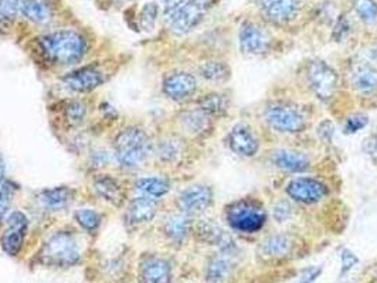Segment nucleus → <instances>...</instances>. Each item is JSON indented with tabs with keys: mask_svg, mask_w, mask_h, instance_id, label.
Instances as JSON below:
<instances>
[{
	"mask_svg": "<svg viewBox=\"0 0 377 283\" xmlns=\"http://www.w3.org/2000/svg\"><path fill=\"white\" fill-rule=\"evenodd\" d=\"M40 47L45 56L62 66L79 63L87 50L86 39L76 30H57L40 39Z\"/></svg>",
	"mask_w": 377,
	"mask_h": 283,
	"instance_id": "obj_1",
	"label": "nucleus"
},
{
	"mask_svg": "<svg viewBox=\"0 0 377 283\" xmlns=\"http://www.w3.org/2000/svg\"><path fill=\"white\" fill-rule=\"evenodd\" d=\"M114 152L121 166L135 169L146 162L151 156L152 140L144 129L131 126L117 136Z\"/></svg>",
	"mask_w": 377,
	"mask_h": 283,
	"instance_id": "obj_2",
	"label": "nucleus"
},
{
	"mask_svg": "<svg viewBox=\"0 0 377 283\" xmlns=\"http://www.w3.org/2000/svg\"><path fill=\"white\" fill-rule=\"evenodd\" d=\"M226 218L233 229L253 234L265 225L267 212L264 207L254 200H240L227 208Z\"/></svg>",
	"mask_w": 377,
	"mask_h": 283,
	"instance_id": "obj_3",
	"label": "nucleus"
},
{
	"mask_svg": "<svg viewBox=\"0 0 377 283\" xmlns=\"http://www.w3.org/2000/svg\"><path fill=\"white\" fill-rule=\"evenodd\" d=\"M40 259L52 266H73L80 260V252L76 238L66 231L54 234L43 246Z\"/></svg>",
	"mask_w": 377,
	"mask_h": 283,
	"instance_id": "obj_4",
	"label": "nucleus"
},
{
	"mask_svg": "<svg viewBox=\"0 0 377 283\" xmlns=\"http://www.w3.org/2000/svg\"><path fill=\"white\" fill-rule=\"evenodd\" d=\"M306 80L309 88L322 102H329L336 95L339 76L335 68L322 60H312L306 67Z\"/></svg>",
	"mask_w": 377,
	"mask_h": 283,
	"instance_id": "obj_5",
	"label": "nucleus"
},
{
	"mask_svg": "<svg viewBox=\"0 0 377 283\" xmlns=\"http://www.w3.org/2000/svg\"><path fill=\"white\" fill-rule=\"evenodd\" d=\"M265 122L278 132L282 133H298L306 126V121L301 109L289 104H272L264 114Z\"/></svg>",
	"mask_w": 377,
	"mask_h": 283,
	"instance_id": "obj_6",
	"label": "nucleus"
},
{
	"mask_svg": "<svg viewBox=\"0 0 377 283\" xmlns=\"http://www.w3.org/2000/svg\"><path fill=\"white\" fill-rule=\"evenodd\" d=\"M213 0H186V2L170 15L172 32L182 36L192 32L200 25L209 12Z\"/></svg>",
	"mask_w": 377,
	"mask_h": 283,
	"instance_id": "obj_7",
	"label": "nucleus"
},
{
	"mask_svg": "<svg viewBox=\"0 0 377 283\" xmlns=\"http://www.w3.org/2000/svg\"><path fill=\"white\" fill-rule=\"evenodd\" d=\"M269 35L254 22H244L238 33L240 50L245 56L264 54L269 47Z\"/></svg>",
	"mask_w": 377,
	"mask_h": 283,
	"instance_id": "obj_8",
	"label": "nucleus"
},
{
	"mask_svg": "<svg viewBox=\"0 0 377 283\" xmlns=\"http://www.w3.org/2000/svg\"><path fill=\"white\" fill-rule=\"evenodd\" d=\"M303 0H257L261 13L274 23H289L301 12Z\"/></svg>",
	"mask_w": 377,
	"mask_h": 283,
	"instance_id": "obj_9",
	"label": "nucleus"
},
{
	"mask_svg": "<svg viewBox=\"0 0 377 283\" xmlns=\"http://www.w3.org/2000/svg\"><path fill=\"white\" fill-rule=\"evenodd\" d=\"M286 194L298 203L315 204L326 197L327 188L316 179L296 177L288 183Z\"/></svg>",
	"mask_w": 377,
	"mask_h": 283,
	"instance_id": "obj_10",
	"label": "nucleus"
},
{
	"mask_svg": "<svg viewBox=\"0 0 377 283\" xmlns=\"http://www.w3.org/2000/svg\"><path fill=\"white\" fill-rule=\"evenodd\" d=\"M298 248V239L288 234L265 238L258 246V256L264 260H282L291 258Z\"/></svg>",
	"mask_w": 377,
	"mask_h": 283,
	"instance_id": "obj_11",
	"label": "nucleus"
},
{
	"mask_svg": "<svg viewBox=\"0 0 377 283\" xmlns=\"http://www.w3.org/2000/svg\"><path fill=\"white\" fill-rule=\"evenodd\" d=\"M195 234L202 242L219 246L223 253L233 255L236 249V242L231 235L213 219H200L195 227Z\"/></svg>",
	"mask_w": 377,
	"mask_h": 283,
	"instance_id": "obj_12",
	"label": "nucleus"
},
{
	"mask_svg": "<svg viewBox=\"0 0 377 283\" xmlns=\"http://www.w3.org/2000/svg\"><path fill=\"white\" fill-rule=\"evenodd\" d=\"M227 145L233 153L241 157H253L260 149L257 135L244 124H238L230 131L227 136Z\"/></svg>",
	"mask_w": 377,
	"mask_h": 283,
	"instance_id": "obj_13",
	"label": "nucleus"
},
{
	"mask_svg": "<svg viewBox=\"0 0 377 283\" xmlns=\"http://www.w3.org/2000/svg\"><path fill=\"white\" fill-rule=\"evenodd\" d=\"M28 225L29 219L23 212L15 211L9 215L8 229L2 239V246L8 255L16 256L21 252L28 231Z\"/></svg>",
	"mask_w": 377,
	"mask_h": 283,
	"instance_id": "obj_14",
	"label": "nucleus"
},
{
	"mask_svg": "<svg viewBox=\"0 0 377 283\" xmlns=\"http://www.w3.org/2000/svg\"><path fill=\"white\" fill-rule=\"evenodd\" d=\"M349 80L352 88L361 95H373L377 92V67L370 63H353L349 70Z\"/></svg>",
	"mask_w": 377,
	"mask_h": 283,
	"instance_id": "obj_15",
	"label": "nucleus"
},
{
	"mask_svg": "<svg viewBox=\"0 0 377 283\" xmlns=\"http://www.w3.org/2000/svg\"><path fill=\"white\" fill-rule=\"evenodd\" d=\"M213 203V191L209 186H193L185 190L179 197L180 208L185 214H202Z\"/></svg>",
	"mask_w": 377,
	"mask_h": 283,
	"instance_id": "obj_16",
	"label": "nucleus"
},
{
	"mask_svg": "<svg viewBox=\"0 0 377 283\" xmlns=\"http://www.w3.org/2000/svg\"><path fill=\"white\" fill-rule=\"evenodd\" d=\"M197 81L189 73H173L163 81V92L173 101H185L196 92Z\"/></svg>",
	"mask_w": 377,
	"mask_h": 283,
	"instance_id": "obj_17",
	"label": "nucleus"
},
{
	"mask_svg": "<svg viewBox=\"0 0 377 283\" xmlns=\"http://www.w3.org/2000/svg\"><path fill=\"white\" fill-rule=\"evenodd\" d=\"M67 88L76 92H90L104 83V76L95 67H83L63 78Z\"/></svg>",
	"mask_w": 377,
	"mask_h": 283,
	"instance_id": "obj_18",
	"label": "nucleus"
},
{
	"mask_svg": "<svg viewBox=\"0 0 377 283\" xmlns=\"http://www.w3.org/2000/svg\"><path fill=\"white\" fill-rule=\"evenodd\" d=\"M272 163L289 173H302L311 166V160L306 155L295 150H277L272 155Z\"/></svg>",
	"mask_w": 377,
	"mask_h": 283,
	"instance_id": "obj_19",
	"label": "nucleus"
},
{
	"mask_svg": "<svg viewBox=\"0 0 377 283\" xmlns=\"http://www.w3.org/2000/svg\"><path fill=\"white\" fill-rule=\"evenodd\" d=\"M142 283H169L170 266L159 258H149L141 267Z\"/></svg>",
	"mask_w": 377,
	"mask_h": 283,
	"instance_id": "obj_20",
	"label": "nucleus"
},
{
	"mask_svg": "<svg viewBox=\"0 0 377 283\" xmlns=\"http://www.w3.org/2000/svg\"><path fill=\"white\" fill-rule=\"evenodd\" d=\"M21 12L36 25H47L53 20V9L46 0H21Z\"/></svg>",
	"mask_w": 377,
	"mask_h": 283,
	"instance_id": "obj_21",
	"label": "nucleus"
},
{
	"mask_svg": "<svg viewBox=\"0 0 377 283\" xmlns=\"http://www.w3.org/2000/svg\"><path fill=\"white\" fill-rule=\"evenodd\" d=\"M156 210H158V205H156L155 198L141 195V197L135 198L129 204V207H128V219L132 224L149 222L156 215Z\"/></svg>",
	"mask_w": 377,
	"mask_h": 283,
	"instance_id": "obj_22",
	"label": "nucleus"
},
{
	"mask_svg": "<svg viewBox=\"0 0 377 283\" xmlns=\"http://www.w3.org/2000/svg\"><path fill=\"white\" fill-rule=\"evenodd\" d=\"M74 195L76 193L70 187H54V188L42 191V194L39 195V200L46 208L57 211V210H63L69 207L73 203Z\"/></svg>",
	"mask_w": 377,
	"mask_h": 283,
	"instance_id": "obj_23",
	"label": "nucleus"
},
{
	"mask_svg": "<svg viewBox=\"0 0 377 283\" xmlns=\"http://www.w3.org/2000/svg\"><path fill=\"white\" fill-rule=\"evenodd\" d=\"M231 256L233 255L221 252L220 256H216L210 260L207 270H206L207 283H223L231 276L233 269H234Z\"/></svg>",
	"mask_w": 377,
	"mask_h": 283,
	"instance_id": "obj_24",
	"label": "nucleus"
},
{
	"mask_svg": "<svg viewBox=\"0 0 377 283\" xmlns=\"http://www.w3.org/2000/svg\"><path fill=\"white\" fill-rule=\"evenodd\" d=\"M94 188L100 197H103L105 201L114 205H120L124 201L125 197L124 188L118 183V180L111 176L98 177L94 183Z\"/></svg>",
	"mask_w": 377,
	"mask_h": 283,
	"instance_id": "obj_25",
	"label": "nucleus"
},
{
	"mask_svg": "<svg viewBox=\"0 0 377 283\" xmlns=\"http://www.w3.org/2000/svg\"><path fill=\"white\" fill-rule=\"evenodd\" d=\"M166 236L173 242H182L192 229V219L187 214H175L166 218L163 225Z\"/></svg>",
	"mask_w": 377,
	"mask_h": 283,
	"instance_id": "obj_26",
	"label": "nucleus"
},
{
	"mask_svg": "<svg viewBox=\"0 0 377 283\" xmlns=\"http://www.w3.org/2000/svg\"><path fill=\"white\" fill-rule=\"evenodd\" d=\"M137 190L145 197L159 198L169 193L170 184L162 177H145L137 181Z\"/></svg>",
	"mask_w": 377,
	"mask_h": 283,
	"instance_id": "obj_27",
	"label": "nucleus"
},
{
	"mask_svg": "<svg viewBox=\"0 0 377 283\" xmlns=\"http://www.w3.org/2000/svg\"><path fill=\"white\" fill-rule=\"evenodd\" d=\"M210 116L206 115L203 111H190V112H185L182 115V125L183 128L193 133V135H203L210 129Z\"/></svg>",
	"mask_w": 377,
	"mask_h": 283,
	"instance_id": "obj_28",
	"label": "nucleus"
},
{
	"mask_svg": "<svg viewBox=\"0 0 377 283\" xmlns=\"http://www.w3.org/2000/svg\"><path fill=\"white\" fill-rule=\"evenodd\" d=\"M199 109L210 118L221 116L228 109V100L221 94H209L200 100Z\"/></svg>",
	"mask_w": 377,
	"mask_h": 283,
	"instance_id": "obj_29",
	"label": "nucleus"
},
{
	"mask_svg": "<svg viewBox=\"0 0 377 283\" xmlns=\"http://www.w3.org/2000/svg\"><path fill=\"white\" fill-rule=\"evenodd\" d=\"M200 74L203 78L211 83H224L231 77V70L226 63L209 61L200 67Z\"/></svg>",
	"mask_w": 377,
	"mask_h": 283,
	"instance_id": "obj_30",
	"label": "nucleus"
},
{
	"mask_svg": "<svg viewBox=\"0 0 377 283\" xmlns=\"http://www.w3.org/2000/svg\"><path fill=\"white\" fill-rule=\"evenodd\" d=\"M76 221L88 232H94L98 229L101 224V215L93 208H81L74 214Z\"/></svg>",
	"mask_w": 377,
	"mask_h": 283,
	"instance_id": "obj_31",
	"label": "nucleus"
},
{
	"mask_svg": "<svg viewBox=\"0 0 377 283\" xmlns=\"http://www.w3.org/2000/svg\"><path fill=\"white\" fill-rule=\"evenodd\" d=\"M353 8L366 23H373L377 19V4L374 0H353Z\"/></svg>",
	"mask_w": 377,
	"mask_h": 283,
	"instance_id": "obj_32",
	"label": "nucleus"
},
{
	"mask_svg": "<svg viewBox=\"0 0 377 283\" xmlns=\"http://www.w3.org/2000/svg\"><path fill=\"white\" fill-rule=\"evenodd\" d=\"M180 155V143L176 139L163 140L159 146V156L165 162H173Z\"/></svg>",
	"mask_w": 377,
	"mask_h": 283,
	"instance_id": "obj_33",
	"label": "nucleus"
},
{
	"mask_svg": "<svg viewBox=\"0 0 377 283\" xmlns=\"http://www.w3.org/2000/svg\"><path fill=\"white\" fill-rule=\"evenodd\" d=\"M158 15H159V8L156 4L145 5L142 9V13H141V26L145 30H152L155 28Z\"/></svg>",
	"mask_w": 377,
	"mask_h": 283,
	"instance_id": "obj_34",
	"label": "nucleus"
},
{
	"mask_svg": "<svg viewBox=\"0 0 377 283\" xmlns=\"http://www.w3.org/2000/svg\"><path fill=\"white\" fill-rule=\"evenodd\" d=\"M66 115H67V119L70 124L73 125H79L83 122L84 116H86V107L83 102H79V101H74L71 104H69L67 107V111H66Z\"/></svg>",
	"mask_w": 377,
	"mask_h": 283,
	"instance_id": "obj_35",
	"label": "nucleus"
},
{
	"mask_svg": "<svg viewBox=\"0 0 377 283\" xmlns=\"http://www.w3.org/2000/svg\"><path fill=\"white\" fill-rule=\"evenodd\" d=\"M367 124H369L367 116L357 114V115L350 116V118L346 121L344 131H346V133H356V132H359L360 129H363Z\"/></svg>",
	"mask_w": 377,
	"mask_h": 283,
	"instance_id": "obj_36",
	"label": "nucleus"
},
{
	"mask_svg": "<svg viewBox=\"0 0 377 283\" xmlns=\"http://www.w3.org/2000/svg\"><path fill=\"white\" fill-rule=\"evenodd\" d=\"M11 197H12L11 188L5 184L0 186V221H2L8 214L11 205Z\"/></svg>",
	"mask_w": 377,
	"mask_h": 283,
	"instance_id": "obj_37",
	"label": "nucleus"
},
{
	"mask_svg": "<svg viewBox=\"0 0 377 283\" xmlns=\"http://www.w3.org/2000/svg\"><path fill=\"white\" fill-rule=\"evenodd\" d=\"M340 260H342V270H340L342 275L347 273V272H349V270H350V269L359 262L357 256H356L352 251H349V249H343V251H342Z\"/></svg>",
	"mask_w": 377,
	"mask_h": 283,
	"instance_id": "obj_38",
	"label": "nucleus"
},
{
	"mask_svg": "<svg viewBox=\"0 0 377 283\" xmlns=\"http://www.w3.org/2000/svg\"><path fill=\"white\" fill-rule=\"evenodd\" d=\"M274 217H275L279 222L286 221V219L291 217V207H289V204L285 203V201L278 203V204L274 207Z\"/></svg>",
	"mask_w": 377,
	"mask_h": 283,
	"instance_id": "obj_39",
	"label": "nucleus"
},
{
	"mask_svg": "<svg viewBox=\"0 0 377 283\" xmlns=\"http://www.w3.org/2000/svg\"><path fill=\"white\" fill-rule=\"evenodd\" d=\"M320 273H322V267H319V266L309 267V269H306V270L303 272V275L301 276L299 283H313V282L318 279V276H319Z\"/></svg>",
	"mask_w": 377,
	"mask_h": 283,
	"instance_id": "obj_40",
	"label": "nucleus"
},
{
	"mask_svg": "<svg viewBox=\"0 0 377 283\" xmlns=\"http://www.w3.org/2000/svg\"><path fill=\"white\" fill-rule=\"evenodd\" d=\"M161 2L163 4L166 13L172 15V13H175L186 2V0H161Z\"/></svg>",
	"mask_w": 377,
	"mask_h": 283,
	"instance_id": "obj_41",
	"label": "nucleus"
},
{
	"mask_svg": "<svg viewBox=\"0 0 377 283\" xmlns=\"http://www.w3.org/2000/svg\"><path fill=\"white\" fill-rule=\"evenodd\" d=\"M4 180H5V163L2 159H0V186L4 184Z\"/></svg>",
	"mask_w": 377,
	"mask_h": 283,
	"instance_id": "obj_42",
	"label": "nucleus"
},
{
	"mask_svg": "<svg viewBox=\"0 0 377 283\" xmlns=\"http://www.w3.org/2000/svg\"><path fill=\"white\" fill-rule=\"evenodd\" d=\"M6 20H8V19H6L2 13H0V28H2V26L6 23Z\"/></svg>",
	"mask_w": 377,
	"mask_h": 283,
	"instance_id": "obj_43",
	"label": "nucleus"
},
{
	"mask_svg": "<svg viewBox=\"0 0 377 283\" xmlns=\"http://www.w3.org/2000/svg\"><path fill=\"white\" fill-rule=\"evenodd\" d=\"M371 57H373V60L377 63V46L373 49V52H371Z\"/></svg>",
	"mask_w": 377,
	"mask_h": 283,
	"instance_id": "obj_44",
	"label": "nucleus"
},
{
	"mask_svg": "<svg viewBox=\"0 0 377 283\" xmlns=\"http://www.w3.org/2000/svg\"><path fill=\"white\" fill-rule=\"evenodd\" d=\"M121 2H131V0H121Z\"/></svg>",
	"mask_w": 377,
	"mask_h": 283,
	"instance_id": "obj_45",
	"label": "nucleus"
}]
</instances>
